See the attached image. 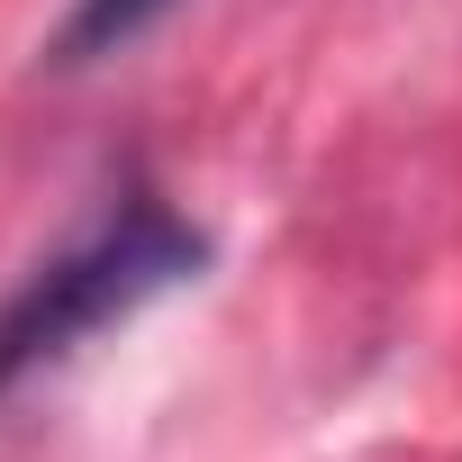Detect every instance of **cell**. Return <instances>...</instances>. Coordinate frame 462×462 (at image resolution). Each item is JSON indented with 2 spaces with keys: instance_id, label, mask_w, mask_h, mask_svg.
<instances>
[{
  "instance_id": "1",
  "label": "cell",
  "mask_w": 462,
  "mask_h": 462,
  "mask_svg": "<svg viewBox=\"0 0 462 462\" xmlns=\"http://www.w3.org/2000/svg\"><path fill=\"white\" fill-rule=\"evenodd\" d=\"M208 273V236L163 208L154 190H127L100 226H82L73 245H55L10 300H0V399H19L37 372L73 363L91 336L145 318L181 282Z\"/></svg>"
},
{
  "instance_id": "2",
  "label": "cell",
  "mask_w": 462,
  "mask_h": 462,
  "mask_svg": "<svg viewBox=\"0 0 462 462\" xmlns=\"http://www.w3.org/2000/svg\"><path fill=\"white\" fill-rule=\"evenodd\" d=\"M181 0H73V10L55 19V37H46V64L55 73H82V64H109V55H127L154 19H172Z\"/></svg>"
}]
</instances>
